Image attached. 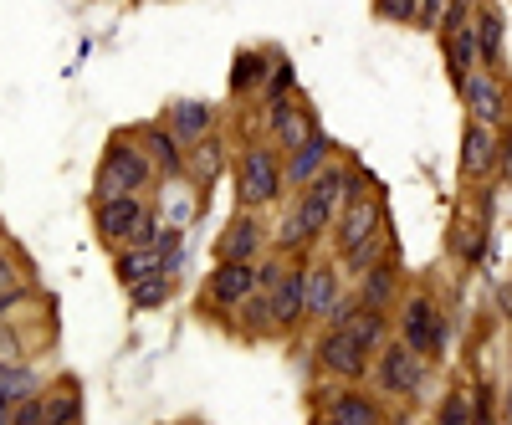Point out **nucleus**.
<instances>
[{"label":"nucleus","mask_w":512,"mask_h":425,"mask_svg":"<svg viewBox=\"0 0 512 425\" xmlns=\"http://www.w3.org/2000/svg\"><path fill=\"white\" fill-rule=\"evenodd\" d=\"M175 292H180V272H154V277H144L134 287H123V297H128V308H134V313L169 308V303H175Z\"/></svg>","instance_id":"nucleus-27"},{"label":"nucleus","mask_w":512,"mask_h":425,"mask_svg":"<svg viewBox=\"0 0 512 425\" xmlns=\"http://www.w3.org/2000/svg\"><path fill=\"white\" fill-rule=\"evenodd\" d=\"M472 41H477V67L507 77L512 57H507V6H502V0H477V11H472Z\"/></svg>","instance_id":"nucleus-17"},{"label":"nucleus","mask_w":512,"mask_h":425,"mask_svg":"<svg viewBox=\"0 0 512 425\" xmlns=\"http://www.w3.org/2000/svg\"><path fill=\"white\" fill-rule=\"evenodd\" d=\"M226 180H231V190H236V210L272 216V210L287 200V190H282V154H277L262 134H246V139L231 149Z\"/></svg>","instance_id":"nucleus-4"},{"label":"nucleus","mask_w":512,"mask_h":425,"mask_svg":"<svg viewBox=\"0 0 512 425\" xmlns=\"http://www.w3.org/2000/svg\"><path fill=\"white\" fill-rule=\"evenodd\" d=\"M292 93H303V88H297V67H292V57L282 52L277 62H272V72H267V82H262V93H256V103L246 108V113H256V118H262V113H272V108H282Z\"/></svg>","instance_id":"nucleus-28"},{"label":"nucleus","mask_w":512,"mask_h":425,"mask_svg":"<svg viewBox=\"0 0 512 425\" xmlns=\"http://www.w3.org/2000/svg\"><path fill=\"white\" fill-rule=\"evenodd\" d=\"M272 251V221L256 210H236V216L216 231V262H262Z\"/></svg>","instance_id":"nucleus-15"},{"label":"nucleus","mask_w":512,"mask_h":425,"mask_svg":"<svg viewBox=\"0 0 512 425\" xmlns=\"http://www.w3.org/2000/svg\"><path fill=\"white\" fill-rule=\"evenodd\" d=\"M456 98H461L466 123H482L492 134H512V82L507 77L477 67L456 82Z\"/></svg>","instance_id":"nucleus-9"},{"label":"nucleus","mask_w":512,"mask_h":425,"mask_svg":"<svg viewBox=\"0 0 512 425\" xmlns=\"http://www.w3.org/2000/svg\"><path fill=\"white\" fill-rule=\"evenodd\" d=\"M441 11H446V0H415V31H425V36H436V26H441Z\"/></svg>","instance_id":"nucleus-35"},{"label":"nucleus","mask_w":512,"mask_h":425,"mask_svg":"<svg viewBox=\"0 0 512 425\" xmlns=\"http://www.w3.org/2000/svg\"><path fill=\"white\" fill-rule=\"evenodd\" d=\"M16 425H41V400H21L16 405Z\"/></svg>","instance_id":"nucleus-37"},{"label":"nucleus","mask_w":512,"mask_h":425,"mask_svg":"<svg viewBox=\"0 0 512 425\" xmlns=\"http://www.w3.org/2000/svg\"><path fill=\"white\" fill-rule=\"evenodd\" d=\"M123 134L144 149V159L154 164L159 180H185V154H190V149H185L175 134H169L159 118H139V123H128Z\"/></svg>","instance_id":"nucleus-19"},{"label":"nucleus","mask_w":512,"mask_h":425,"mask_svg":"<svg viewBox=\"0 0 512 425\" xmlns=\"http://www.w3.org/2000/svg\"><path fill=\"white\" fill-rule=\"evenodd\" d=\"M308 359H313V374L323 379V385H364L369 364H374V354H364L354 338L344 328H333V323L328 328H313Z\"/></svg>","instance_id":"nucleus-8"},{"label":"nucleus","mask_w":512,"mask_h":425,"mask_svg":"<svg viewBox=\"0 0 512 425\" xmlns=\"http://www.w3.org/2000/svg\"><path fill=\"white\" fill-rule=\"evenodd\" d=\"M154 272H164V262H159V251H154L149 241L113 251V277H118V287H134V282H144V277H154Z\"/></svg>","instance_id":"nucleus-29"},{"label":"nucleus","mask_w":512,"mask_h":425,"mask_svg":"<svg viewBox=\"0 0 512 425\" xmlns=\"http://www.w3.org/2000/svg\"><path fill=\"white\" fill-rule=\"evenodd\" d=\"M369 11L384 26H410L415 21V0H369Z\"/></svg>","instance_id":"nucleus-34"},{"label":"nucleus","mask_w":512,"mask_h":425,"mask_svg":"<svg viewBox=\"0 0 512 425\" xmlns=\"http://www.w3.org/2000/svg\"><path fill=\"white\" fill-rule=\"evenodd\" d=\"M277 57H282V47H236L231 72H226V98H231L236 108H251Z\"/></svg>","instance_id":"nucleus-21"},{"label":"nucleus","mask_w":512,"mask_h":425,"mask_svg":"<svg viewBox=\"0 0 512 425\" xmlns=\"http://www.w3.org/2000/svg\"><path fill=\"white\" fill-rule=\"evenodd\" d=\"M507 159H512V134H492V129H482V123H461L456 180L466 190H477L487 180H507Z\"/></svg>","instance_id":"nucleus-6"},{"label":"nucleus","mask_w":512,"mask_h":425,"mask_svg":"<svg viewBox=\"0 0 512 425\" xmlns=\"http://www.w3.org/2000/svg\"><path fill=\"white\" fill-rule=\"evenodd\" d=\"M251 292H256V262H216L210 277H205V287H200V297H195L200 318L231 333V318Z\"/></svg>","instance_id":"nucleus-10"},{"label":"nucleus","mask_w":512,"mask_h":425,"mask_svg":"<svg viewBox=\"0 0 512 425\" xmlns=\"http://www.w3.org/2000/svg\"><path fill=\"white\" fill-rule=\"evenodd\" d=\"M0 425H16V405L6 395H0Z\"/></svg>","instance_id":"nucleus-38"},{"label":"nucleus","mask_w":512,"mask_h":425,"mask_svg":"<svg viewBox=\"0 0 512 425\" xmlns=\"http://www.w3.org/2000/svg\"><path fill=\"white\" fill-rule=\"evenodd\" d=\"M267 313H272V333H277V344H292L297 333H303V257L287 262L277 272V282L267 287Z\"/></svg>","instance_id":"nucleus-16"},{"label":"nucleus","mask_w":512,"mask_h":425,"mask_svg":"<svg viewBox=\"0 0 512 425\" xmlns=\"http://www.w3.org/2000/svg\"><path fill=\"white\" fill-rule=\"evenodd\" d=\"M338 154H344V144H338L328 129H313V134H308L303 144H297L292 154H282V190H287V195H297L308 180H318Z\"/></svg>","instance_id":"nucleus-18"},{"label":"nucleus","mask_w":512,"mask_h":425,"mask_svg":"<svg viewBox=\"0 0 512 425\" xmlns=\"http://www.w3.org/2000/svg\"><path fill=\"white\" fill-rule=\"evenodd\" d=\"M395 246H400V236H395V221H390V205H384V190H374L364 200H349L333 216L328 241H323V251L333 257V267L344 272V282L369 272L384 251H395Z\"/></svg>","instance_id":"nucleus-1"},{"label":"nucleus","mask_w":512,"mask_h":425,"mask_svg":"<svg viewBox=\"0 0 512 425\" xmlns=\"http://www.w3.org/2000/svg\"><path fill=\"white\" fill-rule=\"evenodd\" d=\"M436 425H466V385L436 390Z\"/></svg>","instance_id":"nucleus-33"},{"label":"nucleus","mask_w":512,"mask_h":425,"mask_svg":"<svg viewBox=\"0 0 512 425\" xmlns=\"http://www.w3.org/2000/svg\"><path fill=\"white\" fill-rule=\"evenodd\" d=\"M36 400H41V425H82V385H77V374H52Z\"/></svg>","instance_id":"nucleus-25"},{"label":"nucleus","mask_w":512,"mask_h":425,"mask_svg":"<svg viewBox=\"0 0 512 425\" xmlns=\"http://www.w3.org/2000/svg\"><path fill=\"white\" fill-rule=\"evenodd\" d=\"M446 251H451V262H461V267H482L487 251H492V226L466 200L456 205V216L446 226Z\"/></svg>","instance_id":"nucleus-22"},{"label":"nucleus","mask_w":512,"mask_h":425,"mask_svg":"<svg viewBox=\"0 0 512 425\" xmlns=\"http://www.w3.org/2000/svg\"><path fill=\"white\" fill-rule=\"evenodd\" d=\"M154 226V200L149 195H108V200H93V236L108 246V251H123V246H139Z\"/></svg>","instance_id":"nucleus-7"},{"label":"nucleus","mask_w":512,"mask_h":425,"mask_svg":"<svg viewBox=\"0 0 512 425\" xmlns=\"http://www.w3.org/2000/svg\"><path fill=\"white\" fill-rule=\"evenodd\" d=\"M308 410L328 415L333 425H384V405L364 385H318L308 390Z\"/></svg>","instance_id":"nucleus-12"},{"label":"nucleus","mask_w":512,"mask_h":425,"mask_svg":"<svg viewBox=\"0 0 512 425\" xmlns=\"http://www.w3.org/2000/svg\"><path fill=\"white\" fill-rule=\"evenodd\" d=\"M308 425H333L328 415H318V410H308Z\"/></svg>","instance_id":"nucleus-39"},{"label":"nucleus","mask_w":512,"mask_h":425,"mask_svg":"<svg viewBox=\"0 0 512 425\" xmlns=\"http://www.w3.org/2000/svg\"><path fill=\"white\" fill-rule=\"evenodd\" d=\"M159 175L154 164L144 159V149L128 139L123 129L108 134L103 144V159H98V175H93V200H108V195H154Z\"/></svg>","instance_id":"nucleus-5"},{"label":"nucleus","mask_w":512,"mask_h":425,"mask_svg":"<svg viewBox=\"0 0 512 425\" xmlns=\"http://www.w3.org/2000/svg\"><path fill=\"white\" fill-rule=\"evenodd\" d=\"M26 303H36L31 262H26L21 246H11L6 236H0V318H16Z\"/></svg>","instance_id":"nucleus-24"},{"label":"nucleus","mask_w":512,"mask_h":425,"mask_svg":"<svg viewBox=\"0 0 512 425\" xmlns=\"http://www.w3.org/2000/svg\"><path fill=\"white\" fill-rule=\"evenodd\" d=\"M441 41V57H446V77H451V88L466 77V72H477V41H472V21H466L461 31H446L436 36Z\"/></svg>","instance_id":"nucleus-30"},{"label":"nucleus","mask_w":512,"mask_h":425,"mask_svg":"<svg viewBox=\"0 0 512 425\" xmlns=\"http://www.w3.org/2000/svg\"><path fill=\"white\" fill-rule=\"evenodd\" d=\"M344 292H349V282H344V272L333 267L328 251L303 257V323L308 328H323L333 318V308L344 303Z\"/></svg>","instance_id":"nucleus-11"},{"label":"nucleus","mask_w":512,"mask_h":425,"mask_svg":"<svg viewBox=\"0 0 512 425\" xmlns=\"http://www.w3.org/2000/svg\"><path fill=\"white\" fill-rule=\"evenodd\" d=\"M364 390L384 405V410H395V405H431L436 390H441V364L431 359H420L415 349H405L400 338H384L374 364H369V379H364Z\"/></svg>","instance_id":"nucleus-2"},{"label":"nucleus","mask_w":512,"mask_h":425,"mask_svg":"<svg viewBox=\"0 0 512 425\" xmlns=\"http://www.w3.org/2000/svg\"><path fill=\"white\" fill-rule=\"evenodd\" d=\"M405 287H410V277H405V257H400V246H395V251H384L369 272H359L349 282V297H354L359 308H369V313H390L400 303Z\"/></svg>","instance_id":"nucleus-13"},{"label":"nucleus","mask_w":512,"mask_h":425,"mask_svg":"<svg viewBox=\"0 0 512 425\" xmlns=\"http://www.w3.org/2000/svg\"><path fill=\"white\" fill-rule=\"evenodd\" d=\"M226 169H231V144H226L221 129H216V134H205V139L185 154V185L195 190L200 210L210 205V190H216V180H226Z\"/></svg>","instance_id":"nucleus-20"},{"label":"nucleus","mask_w":512,"mask_h":425,"mask_svg":"<svg viewBox=\"0 0 512 425\" xmlns=\"http://www.w3.org/2000/svg\"><path fill=\"white\" fill-rule=\"evenodd\" d=\"M313 129H323V118H318V108L308 103V93H292L282 108H272V113L256 118V134H262L277 154H292Z\"/></svg>","instance_id":"nucleus-14"},{"label":"nucleus","mask_w":512,"mask_h":425,"mask_svg":"<svg viewBox=\"0 0 512 425\" xmlns=\"http://www.w3.org/2000/svg\"><path fill=\"white\" fill-rule=\"evenodd\" d=\"M502 405H507L502 379L477 374L472 385H466V425H502Z\"/></svg>","instance_id":"nucleus-26"},{"label":"nucleus","mask_w":512,"mask_h":425,"mask_svg":"<svg viewBox=\"0 0 512 425\" xmlns=\"http://www.w3.org/2000/svg\"><path fill=\"white\" fill-rule=\"evenodd\" d=\"M384 425H425V420H420V410H410V405H395V410H384Z\"/></svg>","instance_id":"nucleus-36"},{"label":"nucleus","mask_w":512,"mask_h":425,"mask_svg":"<svg viewBox=\"0 0 512 425\" xmlns=\"http://www.w3.org/2000/svg\"><path fill=\"white\" fill-rule=\"evenodd\" d=\"M41 385H47V369H36L31 359H26V364H6V369H0V395H6L11 405L36 400V395H41Z\"/></svg>","instance_id":"nucleus-31"},{"label":"nucleus","mask_w":512,"mask_h":425,"mask_svg":"<svg viewBox=\"0 0 512 425\" xmlns=\"http://www.w3.org/2000/svg\"><path fill=\"white\" fill-rule=\"evenodd\" d=\"M390 338H400L405 349H415L420 359L446 364L451 359V313L436 297V287H405L400 303L390 308Z\"/></svg>","instance_id":"nucleus-3"},{"label":"nucleus","mask_w":512,"mask_h":425,"mask_svg":"<svg viewBox=\"0 0 512 425\" xmlns=\"http://www.w3.org/2000/svg\"><path fill=\"white\" fill-rule=\"evenodd\" d=\"M31 354H36V344L21 333V323L16 318H0V369H6V364H26Z\"/></svg>","instance_id":"nucleus-32"},{"label":"nucleus","mask_w":512,"mask_h":425,"mask_svg":"<svg viewBox=\"0 0 512 425\" xmlns=\"http://www.w3.org/2000/svg\"><path fill=\"white\" fill-rule=\"evenodd\" d=\"M159 123L169 134H175L185 149H195L205 134H216L221 129V108L216 103H205V98H175V103H164Z\"/></svg>","instance_id":"nucleus-23"}]
</instances>
